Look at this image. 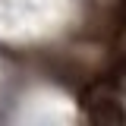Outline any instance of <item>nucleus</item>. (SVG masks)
I'll return each mask as SVG.
<instances>
[{
	"label": "nucleus",
	"instance_id": "f257e3e1",
	"mask_svg": "<svg viewBox=\"0 0 126 126\" xmlns=\"http://www.w3.org/2000/svg\"><path fill=\"white\" fill-rule=\"evenodd\" d=\"M85 110H88V117H92L94 123H113V126H120V123H126V113H123V107L113 101L107 94V88L104 85H92L88 92H85Z\"/></svg>",
	"mask_w": 126,
	"mask_h": 126
}]
</instances>
